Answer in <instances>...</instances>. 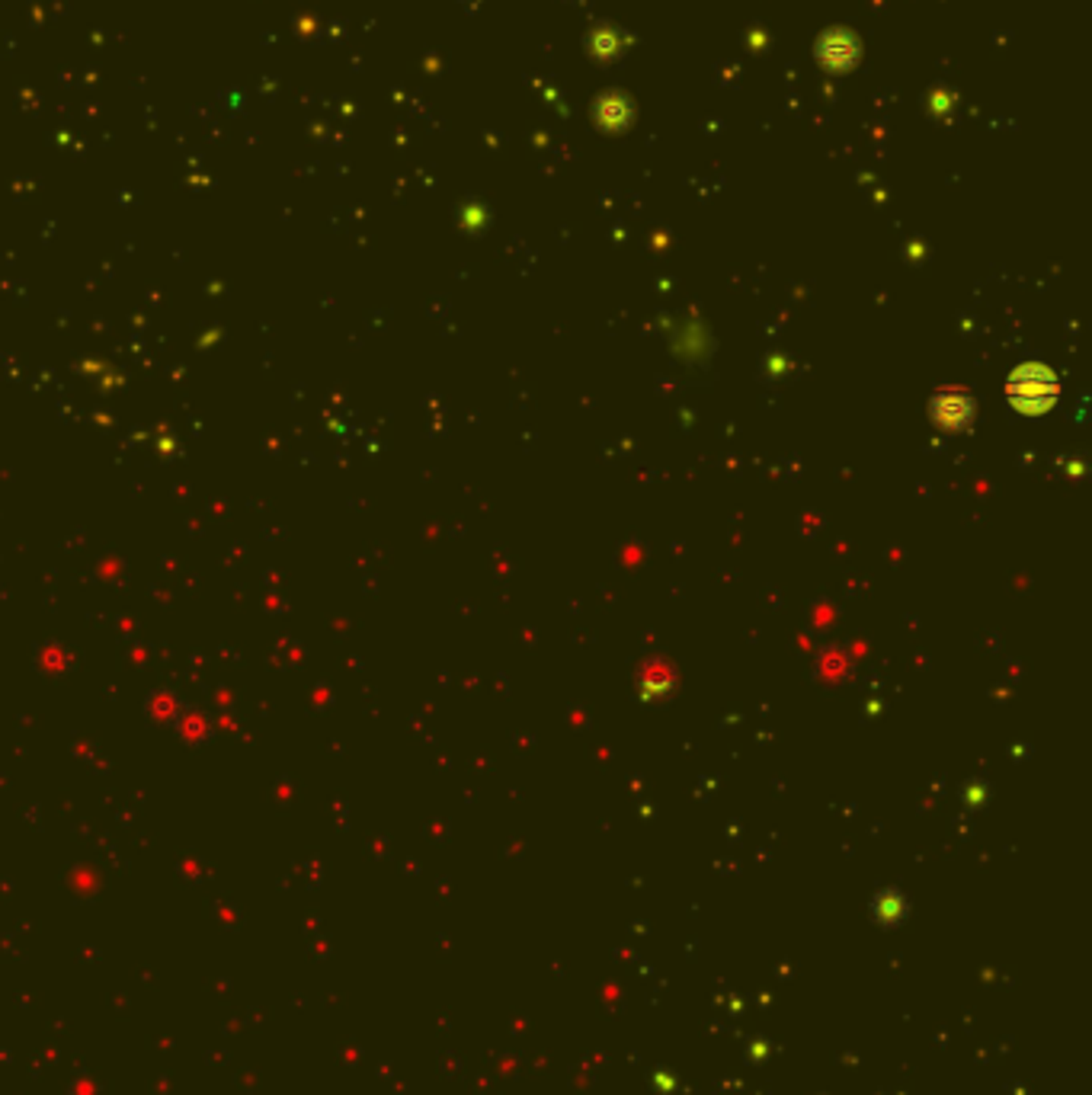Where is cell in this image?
I'll return each mask as SVG.
<instances>
[{
    "label": "cell",
    "instance_id": "cell-1",
    "mask_svg": "<svg viewBox=\"0 0 1092 1095\" xmlns=\"http://www.w3.org/2000/svg\"><path fill=\"white\" fill-rule=\"evenodd\" d=\"M1013 398H1019V400L1031 398V400H1035V410H1038V408H1045V400L1054 398V384L1041 382V372H1031V375H1022L1019 382L1013 384Z\"/></svg>",
    "mask_w": 1092,
    "mask_h": 1095
}]
</instances>
